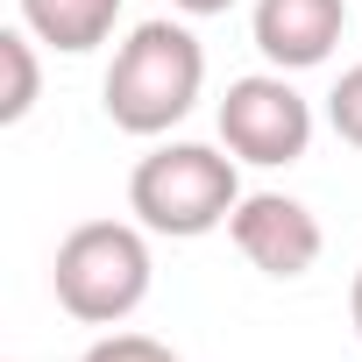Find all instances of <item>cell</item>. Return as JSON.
Listing matches in <instances>:
<instances>
[{"mask_svg": "<svg viewBox=\"0 0 362 362\" xmlns=\"http://www.w3.org/2000/svg\"><path fill=\"white\" fill-rule=\"evenodd\" d=\"M199 86H206V50L185 22H142L128 29V43L114 50L107 64V86H100V107L121 135H170L199 107Z\"/></svg>", "mask_w": 362, "mask_h": 362, "instance_id": "obj_1", "label": "cell"}, {"mask_svg": "<svg viewBox=\"0 0 362 362\" xmlns=\"http://www.w3.org/2000/svg\"><path fill=\"white\" fill-rule=\"evenodd\" d=\"M235 206H242V177H235V156H221L214 142H163L128 170V214L149 235L199 242L228 228Z\"/></svg>", "mask_w": 362, "mask_h": 362, "instance_id": "obj_2", "label": "cell"}, {"mask_svg": "<svg viewBox=\"0 0 362 362\" xmlns=\"http://www.w3.org/2000/svg\"><path fill=\"white\" fill-rule=\"evenodd\" d=\"M149 277H156L149 242L128 221H86V228H71L57 242V263H50L57 305L71 320H86V327H121L149 298Z\"/></svg>", "mask_w": 362, "mask_h": 362, "instance_id": "obj_3", "label": "cell"}, {"mask_svg": "<svg viewBox=\"0 0 362 362\" xmlns=\"http://www.w3.org/2000/svg\"><path fill=\"white\" fill-rule=\"evenodd\" d=\"M221 142H228L235 163L284 170V163H298L313 149V107L284 71H249L221 100Z\"/></svg>", "mask_w": 362, "mask_h": 362, "instance_id": "obj_4", "label": "cell"}, {"mask_svg": "<svg viewBox=\"0 0 362 362\" xmlns=\"http://www.w3.org/2000/svg\"><path fill=\"white\" fill-rule=\"evenodd\" d=\"M228 235H235V249H242L263 277H305V270L320 263V249H327L313 206L291 199V192H242Z\"/></svg>", "mask_w": 362, "mask_h": 362, "instance_id": "obj_5", "label": "cell"}, {"mask_svg": "<svg viewBox=\"0 0 362 362\" xmlns=\"http://www.w3.org/2000/svg\"><path fill=\"white\" fill-rule=\"evenodd\" d=\"M249 29L277 71H313L334 57V43L348 29V0H256Z\"/></svg>", "mask_w": 362, "mask_h": 362, "instance_id": "obj_6", "label": "cell"}, {"mask_svg": "<svg viewBox=\"0 0 362 362\" xmlns=\"http://www.w3.org/2000/svg\"><path fill=\"white\" fill-rule=\"evenodd\" d=\"M121 22V0H22V29L64 57H86L114 36Z\"/></svg>", "mask_w": 362, "mask_h": 362, "instance_id": "obj_7", "label": "cell"}, {"mask_svg": "<svg viewBox=\"0 0 362 362\" xmlns=\"http://www.w3.org/2000/svg\"><path fill=\"white\" fill-rule=\"evenodd\" d=\"M0 71H8V93H0V121H29L36 93H43V64H36V36L15 22V29H0Z\"/></svg>", "mask_w": 362, "mask_h": 362, "instance_id": "obj_8", "label": "cell"}, {"mask_svg": "<svg viewBox=\"0 0 362 362\" xmlns=\"http://www.w3.org/2000/svg\"><path fill=\"white\" fill-rule=\"evenodd\" d=\"M327 121H334V135H341L348 149H362V64H348L341 86L327 93Z\"/></svg>", "mask_w": 362, "mask_h": 362, "instance_id": "obj_9", "label": "cell"}, {"mask_svg": "<svg viewBox=\"0 0 362 362\" xmlns=\"http://www.w3.org/2000/svg\"><path fill=\"white\" fill-rule=\"evenodd\" d=\"M86 362H185L177 348H163L156 334H107L86 348Z\"/></svg>", "mask_w": 362, "mask_h": 362, "instance_id": "obj_10", "label": "cell"}, {"mask_svg": "<svg viewBox=\"0 0 362 362\" xmlns=\"http://www.w3.org/2000/svg\"><path fill=\"white\" fill-rule=\"evenodd\" d=\"M170 8H177V15H228L235 0H170Z\"/></svg>", "mask_w": 362, "mask_h": 362, "instance_id": "obj_11", "label": "cell"}, {"mask_svg": "<svg viewBox=\"0 0 362 362\" xmlns=\"http://www.w3.org/2000/svg\"><path fill=\"white\" fill-rule=\"evenodd\" d=\"M348 320H355V334H362V270H355V284H348Z\"/></svg>", "mask_w": 362, "mask_h": 362, "instance_id": "obj_12", "label": "cell"}]
</instances>
